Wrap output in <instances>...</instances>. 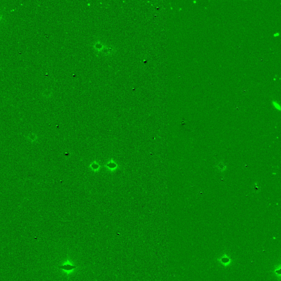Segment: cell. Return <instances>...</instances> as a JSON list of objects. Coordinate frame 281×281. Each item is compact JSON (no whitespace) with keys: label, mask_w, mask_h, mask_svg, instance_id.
Wrapping results in <instances>:
<instances>
[{"label":"cell","mask_w":281,"mask_h":281,"mask_svg":"<svg viewBox=\"0 0 281 281\" xmlns=\"http://www.w3.org/2000/svg\"><path fill=\"white\" fill-rule=\"evenodd\" d=\"M99 162L96 160H93L92 162L90 164L89 166V169L94 173H98L102 168V165L100 164Z\"/></svg>","instance_id":"cell-2"},{"label":"cell","mask_w":281,"mask_h":281,"mask_svg":"<svg viewBox=\"0 0 281 281\" xmlns=\"http://www.w3.org/2000/svg\"><path fill=\"white\" fill-rule=\"evenodd\" d=\"M104 167L106 170L110 173H114L121 168L120 165L113 158H111L105 164Z\"/></svg>","instance_id":"cell-1"}]
</instances>
